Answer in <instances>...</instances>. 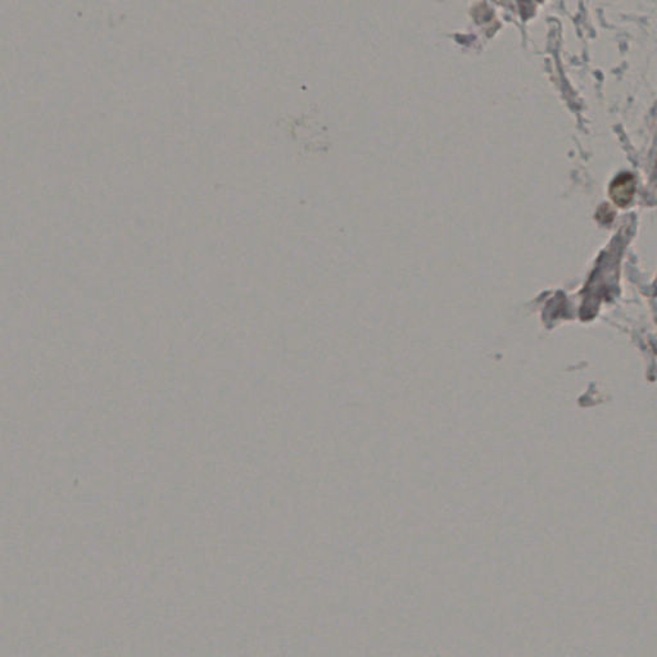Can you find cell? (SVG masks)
I'll list each match as a JSON object with an SVG mask.
<instances>
[{
    "label": "cell",
    "mask_w": 657,
    "mask_h": 657,
    "mask_svg": "<svg viewBox=\"0 0 657 657\" xmlns=\"http://www.w3.org/2000/svg\"><path fill=\"white\" fill-rule=\"evenodd\" d=\"M629 181H631V180H626V176H624L623 181H620V178H619L617 181H615V185L613 188V197H614L615 202H624V204L629 202L631 197L624 192L625 189H633V183L631 185H628Z\"/></svg>",
    "instance_id": "obj_1"
}]
</instances>
